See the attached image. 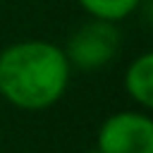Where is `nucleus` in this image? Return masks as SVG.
I'll list each match as a JSON object with an SVG mask.
<instances>
[{
    "label": "nucleus",
    "mask_w": 153,
    "mask_h": 153,
    "mask_svg": "<svg viewBox=\"0 0 153 153\" xmlns=\"http://www.w3.org/2000/svg\"><path fill=\"white\" fill-rule=\"evenodd\" d=\"M122 33L115 26V22L105 19H91L81 24L62 48L67 55L69 67H76L81 72H93L105 67L120 50Z\"/></svg>",
    "instance_id": "nucleus-2"
},
{
    "label": "nucleus",
    "mask_w": 153,
    "mask_h": 153,
    "mask_svg": "<svg viewBox=\"0 0 153 153\" xmlns=\"http://www.w3.org/2000/svg\"><path fill=\"white\" fill-rule=\"evenodd\" d=\"M124 91L141 108H153V55L141 53L124 72Z\"/></svg>",
    "instance_id": "nucleus-4"
},
{
    "label": "nucleus",
    "mask_w": 153,
    "mask_h": 153,
    "mask_svg": "<svg viewBox=\"0 0 153 153\" xmlns=\"http://www.w3.org/2000/svg\"><path fill=\"white\" fill-rule=\"evenodd\" d=\"M98 153H153V120L146 112L122 110L100 124L96 134Z\"/></svg>",
    "instance_id": "nucleus-3"
},
{
    "label": "nucleus",
    "mask_w": 153,
    "mask_h": 153,
    "mask_svg": "<svg viewBox=\"0 0 153 153\" xmlns=\"http://www.w3.org/2000/svg\"><path fill=\"white\" fill-rule=\"evenodd\" d=\"M91 19H105V22H122L131 12L139 10L141 0H76Z\"/></svg>",
    "instance_id": "nucleus-5"
},
{
    "label": "nucleus",
    "mask_w": 153,
    "mask_h": 153,
    "mask_svg": "<svg viewBox=\"0 0 153 153\" xmlns=\"http://www.w3.org/2000/svg\"><path fill=\"white\" fill-rule=\"evenodd\" d=\"M69 62L50 41H17L0 50V96L19 110H48L67 91Z\"/></svg>",
    "instance_id": "nucleus-1"
}]
</instances>
